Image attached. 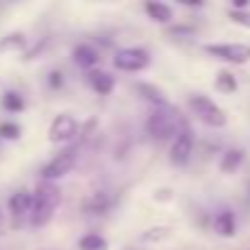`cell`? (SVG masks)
Returning <instances> with one entry per match:
<instances>
[{
	"instance_id": "cell-23",
	"label": "cell",
	"mask_w": 250,
	"mask_h": 250,
	"mask_svg": "<svg viewBox=\"0 0 250 250\" xmlns=\"http://www.w3.org/2000/svg\"><path fill=\"white\" fill-rule=\"evenodd\" d=\"M20 125L18 123H0V138H5V140H18L20 138Z\"/></svg>"
},
{
	"instance_id": "cell-12",
	"label": "cell",
	"mask_w": 250,
	"mask_h": 250,
	"mask_svg": "<svg viewBox=\"0 0 250 250\" xmlns=\"http://www.w3.org/2000/svg\"><path fill=\"white\" fill-rule=\"evenodd\" d=\"M71 59H74V64L79 66V69H83V71H91V69H96L98 66V59H101V54H98V49L93 47V44H76L74 49H71Z\"/></svg>"
},
{
	"instance_id": "cell-14",
	"label": "cell",
	"mask_w": 250,
	"mask_h": 250,
	"mask_svg": "<svg viewBox=\"0 0 250 250\" xmlns=\"http://www.w3.org/2000/svg\"><path fill=\"white\" fill-rule=\"evenodd\" d=\"M143 8H145V15H147L150 20L160 22V25H169V22L174 20L172 8H169L167 3H162V0H145Z\"/></svg>"
},
{
	"instance_id": "cell-6",
	"label": "cell",
	"mask_w": 250,
	"mask_h": 250,
	"mask_svg": "<svg viewBox=\"0 0 250 250\" xmlns=\"http://www.w3.org/2000/svg\"><path fill=\"white\" fill-rule=\"evenodd\" d=\"M204 52L218 62L226 64H235L243 66L250 62V44H240V42H221V44H204Z\"/></svg>"
},
{
	"instance_id": "cell-26",
	"label": "cell",
	"mask_w": 250,
	"mask_h": 250,
	"mask_svg": "<svg viewBox=\"0 0 250 250\" xmlns=\"http://www.w3.org/2000/svg\"><path fill=\"white\" fill-rule=\"evenodd\" d=\"M230 5H233V10H248L250 0H230Z\"/></svg>"
},
{
	"instance_id": "cell-17",
	"label": "cell",
	"mask_w": 250,
	"mask_h": 250,
	"mask_svg": "<svg viewBox=\"0 0 250 250\" xmlns=\"http://www.w3.org/2000/svg\"><path fill=\"white\" fill-rule=\"evenodd\" d=\"M110 206H113V199H110L108 194L98 191V194H93V196L83 204V211H86V213H91V216H103Z\"/></svg>"
},
{
	"instance_id": "cell-9",
	"label": "cell",
	"mask_w": 250,
	"mask_h": 250,
	"mask_svg": "<svg viewBox=\"0 0 250 250\" xmlns=\"http://www.w3.org/2000/svg\"><path fill=\"white\" fill-rule=\"evenodd\" d=\"M32 201H35V196H32V191H27V189H20V191H15V194L10 196L8 211H10V226H13V228H22V226L30 223Z\"/></svg>"
},
{
	"instance_id": "cell-8",
	"label": "cell",
	"mask_w": 250,
	"mask_h": 250,
	"mask_svg": "<svg viewBox=\"0 0 250 250\" xmlns=\"http://www.w3.org/2000/svg\"><path fill=\"white\" fill-rule=\"evenodd\" d=\"M79 133H81V123L71 113H59L49 123V143H54V145L71 143L74 138H79Z\"/></svg>"
},
{
	"instance_id": "cell-27",
	"label": "cell",
	"mask_w": 250,
	"mask_h": 250,
	"mask_svg": "<svg viewBox=\"0 0 250 250\" xmlns=\"http://www.w3.org/2000/svg\"><path fill=\"white\" fill-rule=\"evenodd\" d=\"M5 228H8V223H5V213H3V208H0V235L5 233Z\"/></svg>"
},
{
	"instance_id": "cell-15",
	"label": "cell",
	"mask_w": 250,
	"mask_h": 250,
	"mask_svg": "<svg viewBox=\"0 0 250 250\" xmlns=\"http://www.w3.org/2000/svg\"><path fill=\"white\" fill-rule=\"evenodd\" d=\"M135 91H138V96L143 98V101H147V103H152L155 108H165V105H169V98H167V93L160 88V86H155V83H138L135 86Z\"/></svg>"
},
{
	"instance_id": "cell-18",
	"label": "cell",
	"mask_w": 250,
	"mask_h": 250,
	"mask_svg": "<svg viewBox=\"0 0 250 250\" xmlns=\"http://www.w3.org/2000/svg\"><path fill=\"white\" fill-rule=\"evenodd\" d=\"M76 245H79V250H108L110 248L101 233H83Z\"/></svg>"
},
{
	"instance_id": "cell-19",
	"label": "cell",
	"mask_w": 250,
	"mask_h": 250,
	"mask_svg": "<svg viewBox=\"0 0 250 250\" xmlns=\"http://www.w3.org/2000/svg\"><path fill=\"white\" fill-rule=\"evenodd\" d=\"M27 47V37L22 32H13L0 40V52H22Z\"/></svg>"
},
{
	"instance_id": "cell-7",
	"label": "cell",
	"mask_w": 250,
	"mask_h": 250,
	"mask_svg": "<svg viewBox=\"0 0 250 250\" xmlns=\"http://www.w3.org/2000/svg\"><path fill=\"white\" fill-rule=\"evenodd\" d=\"M191 155H194V133L187 123H182L179 133L169 143V162L174 167H187L191 162Z\"/></svg>"
},
{
	"instance_id": "cell-11",
	"label": "cell",
	"mask_w": 250,
	"mask_h": 250,
	"mask_svg": "<svg viewBox=\"0 0 250 250\" xmlns=\"http://www.w3.org/2000/svg\"><path fill=\"white\" fill-rule=\"evenodd\" d=\"M211 228H213V233L221 235V238H233V235L238 233V218H235V213H233L230 208H221V211L213 216Z\"/></svg>"
},
{
	"instance_id": "cell-1",
	"label": "cell",
	"mask_w": 250,
	"mask_h": 250,
	"mask_svg": "<svg viewBox=\"0 0 250 250\" xmlns=\"http://www.w3.org/2000/svg\"><path fill=\"white\" fill-rule=\"evenodd\" d=\"M32 196H35V201H32L30 226H32V228H44V226L54 218V213H57V208H59L62 191H59V187H57L54 182L42 179V182L37 184V189L32 191Z\"/></svg>"
},
{
	"instance_id": "cell-16",
	"label": "cell",
	"mask_w": 250,
	"mask_h": 250,
	"mask_svg": "<svg viewBox=\"0 0 250 250\" xmlns=\"http://www.w3.org/2000/svg\"><path fill=\"white\" fill-rule=\"evenodd\" d=\"M213 88H216L218 93H223V96H230V93L238 91V79L233 76V71L221 69V71L216 74V79H213Z\"/></svg>"
},
{
	"instance_id": "cell-3",
	"label": "cell",
	"mask_w": 250,
	"mask_h": 250,
	"mask_svg": "<svg viewBox=\"0 0 250 250\" xmlns=\"http://www.w3.org/2000/svg\"><path fill=\"white\" fill-rule=\"evenodd\" d=\"M187 105H189L191 115H194L199 123H204L206 128L221 130V128H226V125H228L226 110H223L213 98H208V96H204V93H191V96L187 98Z\"/></svg>"
},
{
	"instance_id": "cell-22",
	"label": "cell",
	"mask_w": 250,
	"mask_h": 250,
	"mask_svg": "<svg viewBox=\"0 0 250 250\" xmlns=\"http://www.w3.org/2000/svg\"><path fill=\"white\" fill-rule=\"evenodd\" d=\"M228 20H230L233 25H238V27L250 30V13H248V10H230V13H228Z\"/></svg>"
},
{
	"instance_id": "cell-20",
	"label": "cell",
	"mask_w": 250,
	"mask_h": 250,
	"mask_svg": "<svg viewBox=\"0 0 250 250\" xmlns=\"http://www.w3.org/2000/svg\"><path fill=\"white\" fill-rule=\"evenodd\" d=\"M0 103H3V108H5L8 113H22V110H25V98H22L18 91H5Z\"/></svg>"
},
{
	"instance_id": "cell-4",
	"label": "cell",
	"mask_w": 250,
	"mask_h": 250,
	"mask_svg": "<svg viewBox=\"0 0 250 250\" xmlns=\"http://www.w3.org/2000/svg\"><path fill=\"white\" fill-rule=\"evenodd\" d=\"M110 62L118 71H125V74H140L152 64L150 52L145 47H123L113 54Z\"/></svg>"
},
{
	"instance_id": "cell-5",
	"label": "cell",
	"mask_w": 250,
	"mask_h": 250,
	"mask_svg": "<svg viewBox=\"0 0 250 250\" xmlns=\"http://www.w3.org/2000/svg\"><path fill=\"white\" fill-rule=\"evenodd\" d=\"M76 160H79V147L71 145V147L62 150L57 157H52V160L42 167L40 174H42V179H47V182H59V179H64L66 174L74 172Z\"/></svg>"
},
{
	"instance_id": "cell-2",
	"label": "cell",
	"mask_w": 250,
	"mask_h": 250,
	"mask_svg": "<svg viewBox=\"0 0 250 250\" xmlns=\"http://www.w3.org/2000/svg\"><path fill=\"white\" fill-rule=\"evenodd\" d=\"M182 118L174 108L165 105V108H155L150 115H147V123H145V130L152 140L157 143H172V138L179 133L182 128Z\"/></svg>"
},
{
	"instance_id": "cell-21",
	"label": "cell",
	"mask_w": 250,
	"mask_h": 250,
	"mask_svg": "<svg viewBox=\"0 0 250 250\" xmlns=\"http://www.w3.org/2000/svg\"><path fill=\"white\" fill-rule=\"evenodd\" d=\"M172 235V228L169 226H155V228H147L145 233H143V240L145 243H162V240H167Z\"/></svg>"
},
{
	"instance_id": "cell-25",
	"label": "cell",
	"mask_w": 250,
	"mask_h": 250,
	"mask_svg": "<svg viewBox=\"0 0 250 250\" xmlns=\"http://www.w3.org/2000/svg\"><path fill=\"white\" fill-rule=\"evenodd\" d=\"M179 5H187V8H204L206 0H177Z\"/></svg>"
},
{
	"instance_id": "cell-24",
	"label": "cell",
	"mask_w": 250,
	"mask_h": 250,
	"mask_svg": "<svg viewBox=\"0 0 250 250\" xmlns=\"http://www.w3.org/2000/svg\"><path fill=\"white\" fill-rule=\"evenodd\" d=\"M47 83H49V88H62V86H64V74H62L59 69L49 71V79H47Z\"/></svg>"
},
{
	"instance_id": "cell-10",
	"label": "cell",
	"mask_w": 250,
	"mask_h": 250,
	"mask_svg": "<svg viewBox=\"0 0 250 250\" xmlns=\"http://www.w3.org/2000/svg\"><path fill=\"white\" fill-rule=\"evenodd\" d=\"M86 83H88V88H91L93 93H98V96H110L113 88H115V76H113L110 71L96 66V69L86 71Z\"/></svg>"
},
{
	"instance_id": "cell-13",
	"label": "cell",
	"mask_w": 250,
	"mask_h": 250,
	"mask_svg": "<svg viewBox=\"0 0 250 250\" xmlns=\"http://www.w3.org/2000/svg\"><path fill=\"white\" fill-rule=\"evenodd\" d=\"M243 162H245V152L240 150V147H228L223 155H221V160H218V172L221 174H235L240 167H243Z\"/></svg>"
}]
</instances>
